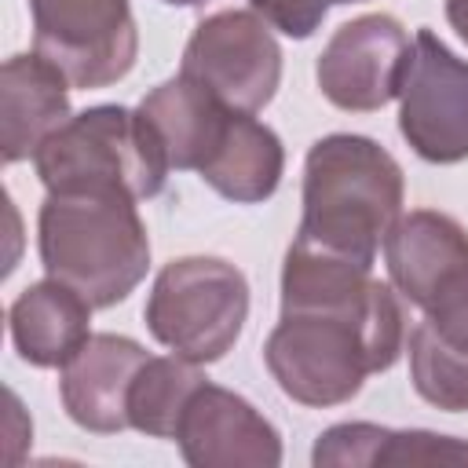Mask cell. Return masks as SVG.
Wrapping results in <instances>:
<instances>
[{"mask_svg": "<svg viewBox=\"0 0 468 468\" xmlns=\"http://www.w3.org/2000/svg\"><path fill=\"white\" fill-rule=\"evenodd\" d=\"M406 318L391 285L373 282L362 300L329 307H282L263 344L278 388L300 406H340L369 373L391 369L402 355Z\"/></svg>", "mask_w": 468, "mask_h": 468, "instance_id": "obj_1", "label": "cell"}, {"mask_svg": "<svg viewBox=\"0 0 468 468\" xmlns=\"http://www.w3.org/2000/svg\"><path fill=\"white\" fill-rule=\"evenodd\" d=\"M402 168L380 143L351 132L325 135L303 161V219L296 238L373 263L402 216Z\"/></svg>", "mask_w": 468, "mask_h": 468, "instance_id": "obj_2", "label": "cell"}, {"mask_svg": "<svg viewBox=\"0 0 468 468\" xmlns=\"http://www.w3.org/2000/svg\"><path fill=\"white\" fill-rule=\"evenodd\" d=\"M48 278L73 285L91 307H113L146 278L150 238L135 197L113 190H55L37 219Z\"/></svg>", "mask_w": 468, "mask_h": 468, "instance_id": "obj_3", "label": "cell"}, {"mask_svg": "<svg viewBox=\"0 0 468 468\" xmlns=\"http://www.w3.org/2000/svg\"><path fill=\"white\" fill-rule=\"evenodd\" d=\"M37 176L55 190H113L146 201L165 190L168 157L139 110L91 106L55 128L33 154Z\"/></svg>", "mask_w": 468, "mask_h": 468, "instance_id": "obj_4", "label": "cell"}, {"mask_svg": "<svg viewBox=\"0 0 468 468\" xmlns=\"http://www.w3.org/2000/svg\"><path fill=\"white\" fill-rule=\"evenodd\" d=\"M143 318L172 355L197 366L219 362L249 318V282L219 256L172 260L154 278Z\"/></svg>", "mask_w": 468, "mask_h": 468, "instance_id": "obj_5", "label": "cell"}, {"mask_svg": "<svg viewBox=\"0 0 468 468\" xmlns=\"http://www.w3.org/2000/svg\"><path fill=\"white\" fill-rule=\"evenodd\" d=\"M37 55L73 88H106L135 66L139 33L128 0H29Z\"/></svg>", "mask_w": 468, "mask_h": 468, "instance_id": "obj_6", "label": "cell"}, {"mask_svg": "<svg viewBox=\"0 0 468 468\" xmlns=\"http://www.w3.org/2000/svg\"><path fill=\"white\" fill-rule=\"evenodd\" d=\"M179 73L205 84L219 102L260 113L282 80V48L256 11H216L186 40Z\"/></svg>", "mask_w": 468, "mask_h": 468, "instance_id": "obj_7", "label": "cell"}, {"mask_svg": "<svg viewBox=\"0 0 468 468\" xmlns=\"http://www.w3.org/2000/svg\"><path fill=\"white\" fill-rule=\"evenodd\" d=\"M413 40L395 15H358L322 48L314 77L322 95L351 113H369L402 95Z\"/></svg>", "mask_w": 468, "mask_h": 468, "instance_id": "obj_8", "label": "cell"}, {"mask_svg": "<svg viewBox=\"0 0 468 468\" xmlns=\"http://www.w3.org/2000/svg\"><path fill=\"white\" fill-rule=\"evenodd\" d=\"M399 102V132L417 157L431 165L468 157V62L431 29L413 37V62Z\"/></svg>", "mask_w": 468, "mask_h": 468, "instance_id": "obj_9", "label": "cell"}, {"mask_svg": "<svg viewBox=\"0 0 468 468\" xmlns=\"http://www.w3.org/2000/svg\"><path fill=\"white\" fill-rule=\"evenodd\" d=\"M388 278L420 314L468 300V230L435 208H413L384 238Z\"/></svg>", "mask_w": 468, "mask_h": 468, "instance_id": "obj_10", "label": "cell"}, {"mask_svg": "<svg viewBox=\"0 0 468 468\" xmlns=\"http://www.w3.org/2000/svg\"><path fill=\"white\" fill-rule=\"evenodd\" d=\"M176 442L194 468H274L282 464V439L274 424L238 391L205 380L176 428Z\"/></svg>", "mask_w": 468, "mask_h": 468, "instance_id": "obj_11", "label": "cell"}, {"mask_svg": "<svg viewBox=\"0 0 468 468\" xmlns=\"http://www.w3.org/2000/svg\"><path fill=\"white\" fill-rule=\"evenodd\" d=\"M146 347L132 336L95 333L62 366V406L73 424L95 435H113L128 428V391L146 362Z\"/></svg>", "mask_w": 468, "mask_h": 468, "instance_id": "obj_12", "label": "cell"}, {"mask_svg": "<svg viewBox=\"0 0 468 468\" xmlns=\"http://www.w3.org/2000/svg\"><path fill=\"white\" fill-rule=\"evenodd\" d=\"M69 77L44 55H15L0 69V157L18 165L69 121Z\"/></svg>", "mask_w": 468, "mask_h": 468, "instance_id": "obj_13", "label": "cell"}, {"mask_svg": "<svg viewBox=\"0 0 468 468\" xmlns=\"http://www.w3.org/2000/svg\"><path fill=\"white\" fill-rule=\"evenodd\" d=\"M139 113H143L146 128L154 132L157 146L165 150L168 165L197 172L205 165V157L216 150L234 110L227 102H219L205 84L179 73V77L157 84L150 95H143Z\"/></svg>", "mask_w": 468, "mask_h": 468, "instance_id": "obj_14", "label": "cell"}, {"mask_svg": "<svg viewBox=\"0 0 468 468\" xmlns=\"http://www.w3.org/2000/svg\"><path fill=\"white\" fill-rule=\"evenodd\" d=\"M7 322L22 362L40 369H62L91 336V303L73 285L44 278L18 292V300L7 311Z\"/></svg>", "mask_w": 468, "mask_h": 468, "instance_id": "obj_15", "label": "cell"}, {"mask_svg": "<svg viewBox=\"0 0 468 468\" xmlns=\"http://www.w3.org/2000/svg\"><path fill=\"white\" fill-rule=\"evenodd\" d=\"M282 168H285L282 139L263 121H256V113L234 110L216 150L205 157L197 176L234 205H260L278 190Z\"/></svg>", "mask_w": 468, "mask_h": 468, "instance_id": "obj_16", "label": "cell"}, {"mask_svg": "<svg viewBox=\"0 0 468 468\" xmlns=\"http://www.w3.org/2000/svg\"><path fill=\"white\" fill-rule=\"evenodd\" d=\"M311 461L322 464H340V468H377V464H395V468H413V464H468V442L453 435H435V431H395L366 420L351 424H333L318 435Z\"/></svg>", "mask_w": 468, "mask_h": 468, "instance_id": "obj_17", "label": "cell"}, {"mask_svg": "<svg viewBox=\"0 0 468 468\" xmlns=\"http://www.w3.org/2000/svg\"><path fill=\"white\" fill-rule=\"evenodd\" d=\"M410 377L424 402L446 413L468 410V300L410 329Z\"/></svg>", "mask_w": 468, "mask_h": 468, "instance_id": "obj_18", "label": "cell"}, {"mask_svg": "<svg viewBox=\"0 0 468 468\" xmlns=\"http://www.w3.org/2000/svg\"><path fill=\"white\" fill-rule=\"evenodd\" d=\"M208 377L201 373L197 362H186L179 355L157 358L150 355L128 391V428L154 435V439H176L179 417L190 402V395L205 384Z\"/></svg>", "mask_w": 468, "mask_h": 468, "instance_id": "obj_19", "label": "cell"}, {"mask_svg": "<svg viewBox=\"0 0 468 468\" xmlns=\"http://www.w3.org/2000/svg\"><path fill=\"white\" fill-rule=\"evenodd\" d=\"M329 4H333V0H249V7H252L267 26L282 29L285 37H296V40L311 37V33L322 26Z\"/></svg>", "mask_w": 468, "mask_h": 468, "instance_id": "obj_20", "label": "cell"}, {"mask_svg": "<svg viewBox=\"0 0 468 468\" xmlns=\"http://www.w3.org/2000/svg\"><path fill=\"white\" fill-rule=\"evenodd\" d=\"M446 22L457 29V37L468 44V0H446Z\"/></svg>", "mask_w": 468, "mask_h": 468, "instance_id": "obj_21", "label": "cell"}, {"mask_svg": "<svg viewBox=\"0 0 468 468\" xmlns=\"http://www.w3.org/2000/svg\"><path fill=\"white\" fill-rule=\"evenodd\" d=\"M165 4H176V7H194V4H205V0H165Z\"/></svg>", "mask_w": 468, "mask_h": 468, "instance_id": "obj_22", "label": "cell"}, {"mask_svg": "<svg viewBox=\"0 0 468 468\" xmlns=\"http://www.w3.org/2000/svg\"><path fill=\"white\" fill-rule=\"evenodd\" d=\"M333 4H358V0H333Z\"/></svg>", "mask_w": 468, "mask_h": 468, "instance_id": "obj_23", "label": "cell"}]
</instances>
